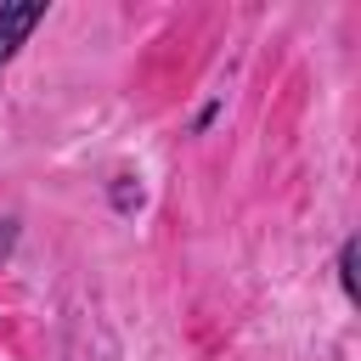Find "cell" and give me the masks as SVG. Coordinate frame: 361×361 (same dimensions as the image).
<instances>
[{
	"instance_id": "3957f363",
	"label": "cell",
	"mask_w": 361,
	"mask_h": 361,
	"mask_svg": "<svg viewBox=\"0 0 361 361\" xmlns=\"http://www.w3.org/2000/svg\"><path fill=\"white\" fill-rule=\"evenodd\" d=\"M113 209H124V214H130V209H141V186H135L130 175H118V180H113Z\"/></svg>"
},
{
	"instance_id": "7a4b0ae2",
	"label": "cell",
	"mask_w": 361,
	"mask_h": 361,
	"mask_svg": "<svg viewBox=\"0 0 361 361\" xmlns=\"http://www.w3.org/2000/svg\"><path fill=\"white\" fill-rule=\"evenodd\" d=\"M338 288H344V299H361V288H355V237L338 243Z\"/></svg>"
},
{
	"instance_id": "6da1fadb",
	"label": "cell",
	"mask_w": 361,
	"mask_h": 361,
	"mask_svg": "<svg viewBox=\"0 0 361 361\" xmlns=\"http://www.w3.org/2000/svg\"><path fill=\"white\" fill-rule=\"evenodd\" d=\"M45 23V0H23V6H0V68L23 51V39Z\"/></svg>"
}]
</instances>
